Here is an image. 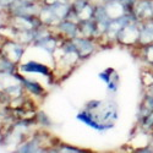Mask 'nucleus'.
<instances>
[{"instance_id": "obj_1", "label": "nucleus", "mask_w": 153, "mask_h": 153, "mask_svg": "<svg viewBox=\"0 0 153 153\" xmlns=\"http://www.w3.org/2000/svg\"><path fill=\"white\" fill-rule=\"evenodd\" d=\"M22 71H28V72H39V74H43V75H49V69L42 64H38L36 61H30L27 64H23L20 68Z\"/></svg>"}, {"instance_id": "obj_3", "label": "nucleus", "mask_w": 153, "mask_h": 153, "mask_svg": "<svg viewBox=\"0 0 153 153\" xmlns=\"http://www.w3.org/2000/svg\"><path fill=\"white\" fill-rule=\"evenodd\" d=\"M23 86L27 88V90L32 93V94H36V96H42L44 93V90L41 85H38L36 82H32V81H27V80H23Z\"/></svg>"}, {"instance_id": "obj_2", "label": "nucleus", "mask_w": 153, "mask_h": 153, "mask_svg": "<svg viewBox=\"0 0 153 153\" xmlns=\"http://www.w3.org/2000/svg\"><path fill=\"white\" fill-rule=\"evenodd\" d=\"M77 118H79L80 120H82L83 123H86L87 125H90V126L94 127V129H97V130H102V129H103V126L99 125V124L92 118V114H90V113L82 111V113H80L79 115H77Z\"/></svg>"}]
</instances>
